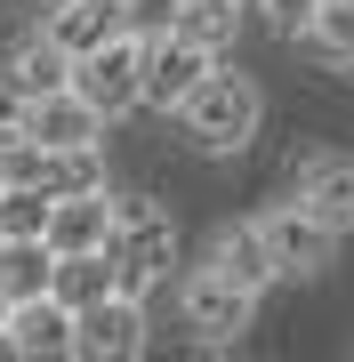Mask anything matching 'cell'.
I'll return each instance as SVG.
<instances>
[{"label":"cell","instance_id":"obj_1","mask_svg":"<svg viewBox=\"0 0 354 362\" xmlns=\"http://www.w3.org/2000/svg\"><path fill=\"white\" fill-rule=\"evenodd\" d=\"M258 121H266L258 81H249V73H234L225 57L210 65V81H201V89L177 105V137L194 145V153H242V145L258 137Z\"/></svg>","mask_w":354,"mask_h":362},{"label":"cell","instance_id":"obj_2","mask_svg":"<svg viewBox=\"0 0 354 362\" xmlns=\"http://www.w3.org/2000/svg\"><path fill=\"white\" fill-rule=\"evenodd\" d=\"M105 258H113V282L129 298H153L177 274V226H170V209H161L153 194H113V242H105Z\"/></svg>","mask_w":354,"mask_h":362},{"label":"cell","instance_id":"obj_3","mask_svg":"<svg viewBox=\"0 0 354 362\" xmlns=\"http://www.w3.org/2000/svg\"><path fill=\"white\" fill-rule=\"evenodd\" d=\"M258 233H266V250H274V266L298 274V282H314V274L338 266V226L314 218L298 194H290V202H266L258 209Z\"/></svg>","mask_w":354,"mask_h":362},{"label":"cell","instance_id":"obj_4","mask_svg":"<svg viewBox=\"0 0 354 362\" xmlns=\"http://www.w3.org/2000/svg\"><path fill=\"white\" fill-rule=\"evenodd\" d=\"M73 89L89 97L105 121L137 113V105H145V40H137V33H113V40H97L89 57H73Z\"/></svg>","mask_w":354,"mask_h":362},{"label":"cell","instance_id":"obj_5","mask_svg":"<svg viewBox=\"0 0 354 362\" xmlns=\"http://www.w3.org/2000/svg\"><path fill=\"white\" fill-rule=\"evenodd\" d=\"M210 65H218V49H201V40H185V33L145 40V113H170L177 121V105L210 81Z\"/></svg>","mask_w":354,"mask_h":362},{"label":"cell","instance_id":"obj_6","mask_svg":"<svg viewBox=\"0 0 354 362\" xmlns=\"http://www.w3.org/2000/svg\"><path fill=\"white\" fill-rule=\"evenodd\" d=\"M73 354L81 362H129V354H145V298L113 290V298H97V306H81L73 314Z\"/></svg>","mask_w":354,"mask_h":362},{"label":"cell","instance_id":"obj_7","mask_svg":"<svg viewBox=\"0 0 354 362\" xmlns=\"http://www.w3.org/2000/svg\"><path fill=\"white\" fill-rule=\"evenodd\" d=\"M177 306H185V330H194V338L225 346V338H242V330H249L258 298H249L242 282H225L218 266H194V274H185V298H177Z\"/></svg>","mask_w":354,"mask_h":362},{"label":"cell","instance_id":"obj_8","mask_svg":"<svg viewBox=\"0 0 354 362\" xmlns=\"http://www.w3.org/2000/svg\"><path fill=\"white\" fill-rule=\"evenodd\" d=\"M16 121H25V129H33L40 145H49V153H73V145H105V129H113V121L97 113V105L81 97V89L25 97V105H16Z\"/></svg>","mask_w":354,"mask_h":362},{"label":"cell","instance_id":"obj_9","mask_svg":"<svg viewBox=\"0 0 354 362\" xmlns=\"http://www.w3.org/2000/svg\"><path fill=\"white\" fill-rule=\"evenodd\" d=\"M0 89H8L16 105H25V97H49V89H73V49L49 25H33L8 57H0Z\"/></svg>","mask_w":354,"mask_h":362},{"label":"cell","instance_id":"obj_10","mask_svg":"<svg viewBox=\"0 0 354 362\" xmlns=\"http://www.w3.org/2000/svg\"><path fill=\"white\" fill-rule=\"evenodd\" d=\"M113 242V185H89V194H57L49 209V250L73 258V250H105Z\"/></svg>","mask_w":354,"mask_h":362},{"label":"cell","instance_id":"obj_11","mask_svg":"<svg viewBox=\"0 0 354 362\" xmlns=\"http://www.w3.org/2000/svg\"><path fill=\"white\" fill-rule=\"evenodd\" d=\"M290 194H298L314 218H330V226H354V153H306L298 161V177H290Z\"/></svg>","mask_w":354,"mask_h":362},{"label":"cell","instance_id":"obj_12","mask_svg":"<svg viewBox=\"0 0 354 362\" xmlns=\"http://www.w3.org/2000/svg\"><path fill=\"white\" fill-rule=\"evenodd\" d=\"M8 354H25V362L73 354V306H65V298H57V290L25 298V306L8 314Z\"/></svg>","mask_w":354,"mask_h":362},{"label":"cell","instance_id":"obj_13","mask_svg":"<svg viewBox=\"0 0 354 362\" xmlns=\"http://www.w3.org/2000/svg\"><path fill=\"white\" fill-rule=\"evenodd\" d=\"M201 266H218L225 282H242L249 298H266V290L282 282V266H274V250H266V233H258V218H249V226H225L218 242H210V258H201Z\"/></svg>","mask_w":354,"mask_h":362},{"label":"cell","instance_id":"obj_14","mask_svg":"<svg viewBox=\"0 0 354 362\" xmlns=\"http://www.w3.org/2000/svg\"><path fill=\"white\" fill-rule=\"evenodd\" d=\"M0 290H8V306L57 290V250L49 242H0Z\"/></svg>","mask_w":354,"mask_h":362},{"label":"cell","instance_id":"obj_15","mask_svg":"<svg viewBox=\"0 0 354 362\" xmlns=\"http://www.w3.org/2000/svg\"><path fill=\"white\" fill-rule=\"evenodd\" d=\"M306 57H322V65L354 73V0H314V16H306Z\"/></svg>","mask_w":354,"mask_h":362},{"label":"cell","instance_id":"obj_16","mask_svg":"<svg viewBox=\"0 0 354 362\" xmlns=\"http://www.w3.org/2000/svg\"><path fill=\"white\" fill-rule=\"evenodd\" d=\"M49 33L65 40L73 57H89L97 40H113V33H121V0H65V8L49 16Z\"/></svg>","mask_w":354,"mask_h":362},{"label":"cell","instance_id":"obj_17","mask_svg":"<svg viewBox=\"0 0 354 362\" xmlns=\"http://www.w3.org/2000/svg\"><path fill=\"white\" fill-rule=\"evenodd\" d=\"M121 282H113V258L105 250H73V258H57V298L81 314V306H97V298H113Z\"/></svg>","mask_w":354,"mask_h":362},{"label":"cell","instance_id":"obj_18","mask_svg":"<svg viewBox=\"0 0 354 362\" xmlns=\"http://www.w3.org/2000/svg\"><path fill=\"white\" fill-rule=\"evenodd\" d=\"M49 185H0V242H49Z\"/></svg>","mask_w":354,"mask_h":362},{"label":"cell","instance_id":"obj_19","mask_svg":"<svg viewBox=\"0 0 354 362\" xmlns=\"http://www.w3.org/2000/svg\"><path fill=\"white\" fill-rule=\"evenodd\" d=\"M242 16H249V0H185V8H177V33L225 57V49H234V33H242Z\"/></svg>","mask_w":354,"mask_h":362},{"label":"cell","instance_id":"obj_20","mask_svg":"<svg viewBox=\"0 0 354 362\" xmlns=\"http://www.w3.org/2000/svg\"><path fill=\"white\" fill-rule=\"evenodd\" d=\"M89 185H105V145H73L49 161V194H89Z\"/></svg>","mask_w":354,"mask_h":362},{"label":"cell","instance_id":"obj_21","mask_svg":"<svg viewBox=\"0 0 354 362\" xmlns=\"http://www.w3.org/2000/svg\"><path fill=\"white\" fill-rule=\"evenodd\" d=\"M177 8H185V0H121V33L161 40V33H177Z\"/></svg>","mask_w":354,"mask_h":362},{"label":"cell","instance_id":"obj_22","mask_svg":"<svg viewBox=\"0 0 354 362\" xmlns=\"http://www.w3.org/2000/svg\"><path fill=\"white\" fill-rule=\"evenodd\" d=\"M249 8L266 16L274 33H306V16H314V0H249Z\"/></svg>","mask_w":354,"mask_h":362},{"label":"cell","instance_id":"obj_23","mask_svg":"<svg viewBox=\"0 0 354 362\" xmlns=\"http://www.w3.org/2000/svg\"><path fill=\"white\" fill-rule=\"evenodd\" d=\"M57 8H65V0H25V16H33V25H49Z\"/></svg>","mask_w":354,"mask_h":362},{"label":"cell","instance_id":"obj_24","mask_svg":"<svg viewBox=\"0 0 354 362\" xmlns=\"http://www.w3.org/2000/svg\"><path fill=\"white\" fill-rule=\"evenodd\" d=\"M8 314H16V306H8V290H0V354H8Z\"/></svg>","mask_w":354,"mask_h":362},{"label":"cell","instance_id":"obj_25","mask_svg":"<svg viewBox=\"0 0 354 362\" xmlns=\"http://www.w3.org/2000/svg\"><path fill=\"white\" fill-rule=\"evenodd\" d=\"M0 185H8V169H0Z\"/></svg>","mask_w":354,"mask_h":362}]
</instances>
